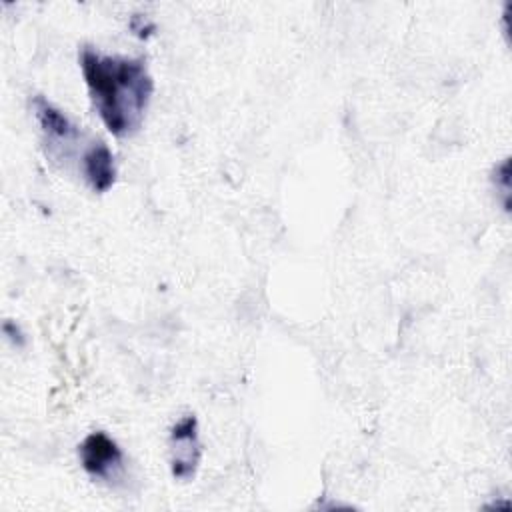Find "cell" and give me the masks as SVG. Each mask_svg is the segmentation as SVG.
I'll return each mask as SVG.
<instances>
[{
    "label": "cell",
    "mask_w": 512,
    "mask_h": 512,
    "mask_svg": "<svg viewBox=\"0 0 512 512\" xmlns=\"http://www.w3.org/2000/svg\"><path fill=\"white\" fill-rule=\"evenodd\" d=\"M168 452H170L172 476L180 482L192 480L200 466V458H202L198 420L194 414L182 416L172 426L170 438H168Z\"/></svg>",
    "instance_id": "277c9868"
},
{
    "label": "cell",
    "mask_w": 512,
    "mask_h": 512,
    "mask_svg": "<svg viewBox=\"0 0 512 512\" xmlns=\"http://www.w3.org/2000/svg\"><path fill=\"white\" fill-rule=\"evenodd\" d=\"M80 70L96 114L116 138L136 134L154 94V80L142 58L110 56L92 46L78 54Z\"/></svg>",
    "instance_id": "6da1fadb"
},
{
    "label": "cell",
    "mask_w": 512,
    "mask_h": 512,
    "mask_svg": "<svg viewBox=\"0 0 512 512\" xmlns=\"http://www.w3.org/2000/svg\"><path fill=\"white\" fill-rule=\"evenodd\" d=\"M78 458L92 480L118 486L126 478V454L106 432H90L78 446Z\"/></svg>",
    "instance_id": "3957f363"
},
{
    "label": "cell",
    "mask_w": 512,
    "mask_h": 512,
    "mask_svg": "<svg viewBox=\"0 0 512 512\" xmlns=\"http://www.w3.org/2000/svg\"><path fill=\"white\" fill-rule=\"evenodd\" d=\"M34 118L40 126L42 148L48 160L64 170L74 168L92 192H108L116 182V160L108 144L86 134L48 98H32Z\"/></svg>",
    "instance_id": "7a4b0ae2"
}]
</instances>
